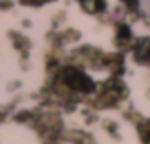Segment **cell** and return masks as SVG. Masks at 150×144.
<instances>
[{
	"mask_svg": "<svg viewBox=\"0 0 150 144\" xmlns=\"http://www.w3.org/2000/svg\"><path fill=\"white\" fill-rule=\"evenodd\" d=\"M135 61L150 65V38H141L135 48Z\"/></svg>",
	"mask_w": 150,
	"mask_h": 144,
	"instance_id": "cell-1",
	"label": "cell"
}]
</instances>
